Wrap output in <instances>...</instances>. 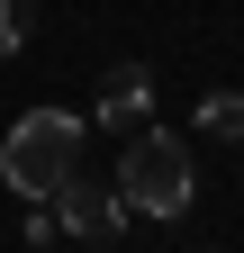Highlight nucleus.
I'll list each match as a JSON object with an SVG mask.
<instances>
[{"instance_id":"f257e3e1","label":"nucleus","mask_w":244,"mask_h":253,"mask_svg":"<svg viewBox=\"0 0 244 253\" xmlns=\"http://www.w3.org/2000/svg\"><path fill=\"white\" fill-rule=\"evenodd\" d=\"M81 136H90V126H81L73 109H27L9 136H0V181L18 190V208L54 199V190L81 172Z\"/></svg>"},{"instance_id":"f03ea898","label":"nucleus","mask_w":244,"mask_h":253,"mask_svg":"<svg viewBox=\"0 0 244 253\" xmlns=\"http://www.w3.org/2000/svg\"><path fill=\"white\" fill-rule=\"evenodd\" d=\"M118 199H127V217H154V226H181L199 199V163L190 145L163 136V126H136L127 154H118Z\"/></svg>"},{"instance_id":"7ed1b4c3","label":"nucleus","mask_w":244,"mask_h":253,"mask_svg":"<svg viewBox=\"0 0 244 253\" xmlns=\"http://www.w3.org/2000/svg\"><path fill=\"white\" fill-rule=\"evenodd\" d=\"M54 226H64V235H81V244H118L136 217H127V199H118V181L100 190V181H81V172H73L64 190H54Z\"/></svg>"},{"instance_id":"20e7f679","label":"nucleus","mask_w":244,"mask_h":253,"mask_svg":"<svg viewBox=\"0 0 244 253\" xmlns=\"http://www.w3.org/2000/svg\"><path fill=\"white\" fill-rule=\"evenodd\" d=\"M145 118H154V73H145V63H109V73H100V100H90V126L136 136Z\"/></svg>"},{"instance_id":"39448f33","label":"nucleus","mask_w":244,"mask_h":253,"mask_svg":"<svg viewBox=\"0 0 244 253\" xmlns=\"http://www.w3.org/2000/svg\"><path fill=\"white\" fill-rule=\"evenodd\" d=\"M199 136L244 145V90H208V100H199Z\"/></svg>"},{"instance_id":"423d86ee","label":"nucleus","mask_w":244,"mask_h":253,"mask_svg":"<svg viewBox=\"0 0 244 253\" xmlns=\"http://www.w3.org/2000/svg\"><path fill=\"white\" fill-rule=\"evenodd\" d=\"M27 45V0H0V54Z\"/></svg>"}]
</instances>
